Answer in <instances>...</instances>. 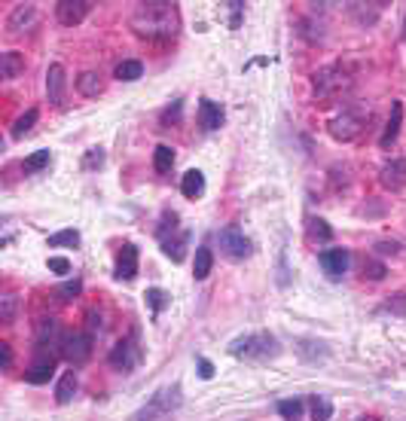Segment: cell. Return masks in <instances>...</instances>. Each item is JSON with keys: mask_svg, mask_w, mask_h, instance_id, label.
<instances>
[{"mask_svg": "<svg viewBox=\"0 0 406 421\" xmlns=\"http://www.w3.org/2000/svg\"><path fill=\"white\" fill-rule=\"evenodd\" d=\"M162 250H165V257L168 259H174V263H183V257H187V244H189V232L187 229H178V232H171V235H165L162 241Z\"/></svg>", "mask_w": 406, "mask_h": 421, "instance_id": "cell-18", "label": "cell"}, {"mask_svg": "<svg viewBox=\"0 0 406 421\" xmlns=\"http://www.w3.org/2000/svg\"><path fill=\"white\" fill-rule=\"evenodd\" d=\"M137 275V248L135 244H122L117 254V266H113V278L117 281H132Z\"/></svg>", "mask_w": 406, "mask_h": 421, "instance_id": "cell-15", "label": "cell"}, {"mask_svg": "<svg viewBox=\"0 0 406 421\" xmlns=\"http://www.w3.org/2000/svg\"><path fill=\"white\" fill-rule=\"evenodd\" d=\"M180 193L187 198H202L205 196V174L198 168H189L180 180Z\"/></svg>", "mask_w": 406, "mask_h": 421, "instance_id": "cell-20", "label": "cell"}, {"mask_svg": "<svg viewBox=\"0 0 406 421\" xmlns=\"http://www.w3.org/2000/svg\"><path fill=\"white\" fill-rule=\"evenodd\" d=\"M278 412H281V418H285V421H300L305 406H303V400H296V397H294V400H281Z\"/></svg>", "mask_w": 406, "mask_h": 421, "instance_id": "cell-35", "label": "cell"}, {"mask_svg": "<svg viewBox=\"0 0 406 421\" xmlns=\"http://www.w3.org/2000/svg\"><path fill=\"white\" fill-rule=\"evenodd\" d=\"M37 117H40V113H37V107H28V110L12 122V137H15V141H19V137H25L31 128L37 126Z\"/></svg>", "mask_w": 406, "mask_h": 421, "instance_id": "cell-26", "label": "cell"}, {"mask_svg": "<svg viewBox=\"0 0 406 421\" xmlns=\"http://www.w3.org/2000/svg\"><path fill=\"white\" fill-rule=\"evenodd\" d=\"M333 418V403L327 397H312V421H330Z\"/></svg>", "mask_w": 406, "mask_h": 421, "instance_id": "cell-33", "label": "cell"}, {"mask_svg": "<svg viewBox=\"0 0 406 421\" xmlns=\"http://www.w3.org/2000/svg\"><path fill=\"white\" fill-rule=\"evenodd\" d=\"M364 421H379V418H364Z\"/></svg>", "mask_w": 406, "mask_h": 421, "instance_id": "cell-45", "label": "cell"}, {"mask_svg": "<svg viewBox=\"0 0 406 421\" xmlns=\"http://www.w3.org/2000/svg\"><path fill=\"white\" fill-rule=\"evenodd\" d=\"M220 15H223L226 28H242V15H244V3L242 0H229V3H220Z\"/></svg>", "mask_w": 406, "mask_h": 421, "instance_id": "cell-23", "label": "cell"}, {"mask_svg": "<svg viewBox=\"0 0 406 421\" xmlns=\"http://www.w3.org/2000/svg\"><path fill=\"white\" fill-rule=\"evenodd\" d=\"M101 165H104V150L101 147H89L86 156H83V168H86V171H98Z\"/></svg>", "mask_w": 406, "mask_h": 421, "instance_id": "cell-38", "label": "cell"}, {"mask_svg": "<svg viewBox=\"0 0 406 421\" xmlns=\"http://www.w3.org/2000/svg\"><path fill=\"white\" fill-rule=\"evenodd\" d=\"M211 266H214V254L208 248H198L196 250V263H193V278L196 281H205L211 275Z\"/></svg>", "mask_w": 406, "mask_h": 421, "instance_id": "cell-24", "label": "cell"}, {"mask_svg": "<svg viewBox=\"0 0 406 421\" xmlns=\"http://www.w3.org/2000/svg\"><path fill=\"white\" fill-rule=\"evenodd\" d=\"M348 86H351V76H348V71H342L339 65H327V67L312 74V92H315L318 101H333V98H339Z\"/></svg>", "mask_w": 406, "mask_h": 421, "instance_id": "cell-4", "label": "cell"}, {"mask_svg": "<svg viewBox=\"0 0 406 421\" xmlns=\"http://www.w3.org/2000/svg\"><path fill=\"white\" fill-rule=\"evenodd\" d=\"M76 92H80L83 98H98L104 92L101 74H98V71H83L80 76H76Z\"/></svg>", "mask_w": 406, "mask_h": 421, "instance_id": "cell-19", "label": "cell"}, {"mask_svg": "<svg viewBox=\"0 0 406 421\" xmlns=\"http://www.w3.org/2000/svg\"><path fill=\"white\" fill-rule=\"evenodd\" d=\"M309 229H312V239H318V241H330L333 239V229L327 220H321V217H312L309 220Z\"/></svg>", "mask_w": 406, "mask_h": 421, "instance_id": "cell-36", "label": "cell"}, {"mask_svg": "<svg viewBox=\"0 0 406 421\" xmlns=\"http://www.w3.org/2000/svg\"><path fill=\"white\" fill-rule=\"evenodd\" d=\"M58 351L71 366H83L92 357V333H83V330L65 333L58 342Z\"/></svg>", "mask_w": 406, "mask_h": 421, "instance_id": "cell-5", "label": "cell"}, {"mask_svg": "<svg viewBox=\"0 0 406 421\" xmlns=\"http://www.w3.org/2000/svg\"><path fill=\"white\" fill-rule=\"evenodd\" d=\"M278 339H275L272 333L260 330V333H244L239 339L229 342V354L235 357V361H272V357H278Z\"/></svg>", "mask_w": 406, "mask_h": 421, "instance_id": "cell-2", "label": "cell"}, {"mask_svg": "<svg viewBox=\"0 0 406 421\" xmlns=\"http://www.w3.org/2000/svg\"><path fill=\"white\" fill-rule=\"evenodd\" d=\"M373 250H376V254H397V250H403V248L397 241H376Z\"/></svg>", "mask_w": 406, "mask_h": 421, "instance_id": "cell-43", "label": "cell"}, {"mask_svg": "<svg viewBox=\"0 0 406 421\" xmlns=\"http://www.w3.org/2000/svg\"><path fill=\"white\" fill-rule=\"evenodd\" d=\"M0 366H3V370H10V366H12V348H10V342H0Z\"/></svg>", "mask_w": 406, "mask_h": 421, "instance_id": "cell-42", "label": "cell"}, {"mask_svg": "<svg viewBox=\"0 0 406 421\" xmlns=\"http://www.w3.org/2000/svg\"><path fill=\"white\" fill-rule=\"evenodd\" d=\"M89 10H92L89 0H58V3H56V19L65 28H74V25H80V22L86 19Z\"/></svg>", "mask_w": 406, "mask_h": 421, "instance_id": "cell-11", "label": "cell"}, {"mask_svg": "<svg viewBox=\"0 0 406 421\" xmlns=\"http://www.w3.org/2000/svg\"><path fill=\"white\" fill-rule=\"evenodd\" d=\"M141 363V348H137V339L135 336H128V339H119L117 345L110 351V366L119 372H128L135 370V366Z\"/></svg>", "mask_w": 406, "mask_h": 421, "instance_id": "cell-7", "label": "cell"}, {"mask_svg": "<svg viewBox=\"0 0 406 421\" xmlns=\"http://www.w3.org/2000/svg\"><path fill=\"white\" fill-rule=\"evenodd\" d=\"M49 159H52V153H49V150H37V153H31L25 162H22V171H25V174H37V171H43V168L49 165Z\"/></svg>", "mask_w": 406, "mask_h": 421, "instance_id": "cell-29", "label": "cell"}, {"mask_svg": "<svg viewBox=\"0 0 406 421\" xmlns=\"http://www.w3.org/2000/svg\"><path fill=\"white\" fill-rule=\"evenodd\" d=\"M400 126H403V104L394 101L391 104V113H388V122H385V132L379 137V147L382 150H391L397 144V137H400Z\"/></svg>", "mask_w": 406, "mask_h": 421, "instance_id": "cell-16", "label": "cell"}, {"mask_svg": "<svg viewBox=\"0 0 406 421\" xmlns=\"http://www.w3.org/2000/svg\"><path fill=\"white\" fill-rule=\"evenodd\" d=\"M49 248H80V232L76 229H61V232L49 235Z\"/></svg>", "mask_w": 406, "mask_h": 421, "instance_id": "cell-30", "label": "cell"}, {"mask_svg": "<svg viewBox=\"0 0 406 421\" xmlns=\"http://www.w3.org/2000/svg\"><path fill=\"white\" fill-rule=\"evenodd\" d=\"M80 290H83V281L80 278H67L65 284H58L56 290H52V296H56L58 302H71V300L80 296Z\"/></svg>", "mask_w": 406, "mask_h": 421, "instance_id": "cell-27", "label": "cell"}, {"mask_svg": "<svg viewBox=\"0 0 406 421\" xmlns=\"http://www.w3.org/2000/svg\"><path fill=\"white\" fill-rule=\"evenodd\" d=\"M180 403H183L180 385H178V381H171V385L159 388V391L153 394L150 400L144 403V406L137 409V412H135V415L128 418V421H159V418L171 415V412H178V409H180Z\"/></svg>", "mask_w": 406, "mask_h": 421, "instance_id": "cell-3", "label": "cell"}, {"mask_svg": "<svg viewBox=\"0 0 406 421\" xmlns=\"http://www.w3.org/2000/svg\"><path fill=\"white\" fill-rule=\"evenodd\" d=\"M180 113H183V101L178 98L174 104H168V110L162 113V122H165V126H171V122H180Z\"/></svg>", "mask_w": 406, "mask_h": 421, "instance_id": "cell-40", "label": "cell"}, {"mask_svg": "<svg viewBox=\"0 0 406 421\" xmlns=\"http://www.w3.org/2000/svg\"><path fill=\"white\" fill-rule=\"evenodd\" d=\"M174 165V150L168 147V144H159L156 150H153V168H156V174H168Z\"/></svg>", "mask_w": 406, "mask_h": 421, "instance_id": "cell-25", "label": "cell"}, {"mask_svg": "<svg viewBox=\"0 0 406 421\" xmlns=\"http://www.w3.org/2000/svg\"><path fill=\"white\" fill-rule=\"evenodd\" d=\"M56 336H58L56 320H43V324L37 327V348H52V342H56Z\"/></svg>", "mask_w": 406, "mask_h": 421, "instance_id": "cell-31", "label": "cell"}, {"mask_svg": "<svg viewBox=\"0 0 406 421\" xmlns=\"http://www.w3.org/2000/svg\"><path fill=\"white\" fill-rule=\"evenodd\" d=\"M217 241H220V250L229 257V259H244L251 254V241L244 239V232L239 226H226V229H220V235H217Z\"/></svg>", "mask_w": 406, "mask_h": 421, "instance_id": "cell-8", "label": "cell"}, {"mask_svg": "<svg viewBox=\"0 0 406 421\" xmlns=\"http://www.w3.org/2000/svg\"><path fill=\"white\" fill-rule=\"evenodd\" d=\"M117 80H122V83H128V80H137V76L144 74V65L137 58H126V61H119L117 65Z\"/></svg>", "mask_w": 406, "mask_h": 421, "instance_id": "cell-28", "label": "cell"}, {"mask_svg": "<svg viewBox=\"0 0 406 421\" xmlns=\"http://www.w3.org/2000/svg\"><path fill=\"white\" fill-rule=\"evenodd\" d=\"M22 71H25V55L22 52H3L0 55V76L3 80H15Z\"/></svg>", "mask_w": 406, "mask_h": 421, "instance_id": "cell-22", "label": "cell"}, {"mask_svg": "<svg viewBox=\"0 0 406 421\" xmlns=\"http://www.w3.org/2000/svg\"><path fill=\"white\" fill-rule=\"evenodd\" d=\"M52 372H56V354H52V348H37L34 363L25 370V381H31V385H46Z\"/></svg>", "mask_w": 406, "mask_h": 421, "instance_id": "cell-9", "label": "cell"}, {"mask_svg": "<svg viewBox=\"0 0 406 421\" xmlns=\"http://www.w3.org/2000/svg\"><path fill=\"white\" fill-rule=\"evenodd\" d=\"M132 31L141 40H174V34L180 31L178 6L165 0L137 3L132 12Z\"/></svg>", "mask_w": 406, "mask_h": 421, "instance_id": "cell-1", "label": "cell"}, {"mask_svg": "<svg viewBox=\"0 0 406 421\" xmlns=\"http://www.w3.org/2000/svg\"><path fill=\"white\" fill-rule=\"evenodd\" d=\"M198 126H202L205 132H217V128L223 126V107L217 101H211V98H202V101H198Z\"/></svg>", "mask_w": 406, "mask_h": 421, "instance_id": "cell-17", "label": "cell"}, {"mask_svg": "<svg viewBox=\"0 0 406 421\" xmlns=\"http://www.w3.org/2000/svg\"><path fill=\"white\" fill-rule=\"evenodd\" d=\"M318 259H321V269L330 275V278H342L351 263V254L346 248H327V250H321Z\"/></svg>", "mask_w": 406, "mask_h": 421, "instance_id": "cell-14", "label": "cell"}, {"mask_svg": "<svg viewBox=\"0 0 406 421\" xmlns=\"http://www.w3.org/2000/svg\"><path fill=\"white\" fill-rule=\"evenodd\" d=\"M144 302H147L153 311H165V305L171 302V296H168L165 290H159V287H147V293H144Z\"/></svg>", "mask_w": 406, "mask_h": 421, "instance_id": "cell-34", "label": "cell"}, {"mask_svg": "<svg viewBox=\"0 0 406 421\" xmlns=\"http://www.w3.org/2000/svg\"><path fill=\"white\" fill-rule=\"evenodd\" d=\"M74 394H76V376H74V370H67V372H61V376H58L56 403H58V406H67V403L74 400Z\"/></svg>", "mask_w": 406, "mask_h": 421, "instance_id": "cell-21", "label": "cell"}, {"mask_svg": "<svg viewBox=\"0 0 406 421\" xmlns=\"http://www.w3.org/2000/svg\"><path fill=\"white\" fill-rule=\"evenodd\" d=\"M379 183L388 189V193H400L406 187V159H388L379 171Z\"/></svg>", "mask_w": 406, "mask_h": 421, "instance_id": "cell-12", "label": "cell"}, {"mask_svg": "<svg viewBox=\"0 0 406 421\" xmlns=\"http://www.w3.org/2000/svg\"><path fill=\"white\" fill-rule=\"evenodd\" d=\"M385 311H391V315H406V293H394L385 300Z\"/></svg>", "mask_w": 406, "mask_h": 421, "instance_id": "cell-39", "label": "cell"}, {"mask_svg": "<svg viewBox=\"0 0 406 421\" xmlns=\"http://www.w3.org/2000/svg\"><path fill=\"white\" fill-rule=\"evenodd\" d=\"M49 269L56 272V275H71V263H67V259H61V257H52L49 259Z\"/></svg>", "mask_w": 406, "mask_h": 421, "instance_id": "cell-41", "label": "cell"}, {"mask_svg": "<svg viewBox=\"0 0 406 421\" xmlns=\"http://www.w3.org/2000/svg\"><path fill=\"white\" fill-rule=\"evenodd\" d=\"M327 132L333 135V141L348 144V141H355V137L364 132V117L357 110H351V107H346V110L336 113V117L327 122Z\"/></svg>", "mask_w": 406, "mask_h": 421, "instance_id": "cell-6", "label": "cell"}, {"mask_svg": "<svg viewBox=\"0 0 406 421\" xmlns=\"http://www.w3.org/2000/svg\"><path fill=\"white\" fill-rule=\"evenodd\" d=\"M385 275H388V269L379 263V259L366 257L364 263H361V278H366V281H382V278H385Z\"/></svg>", "mask_w": 406, "mask_h": 421, "instance_id": "cell-32", "label": "cell"}, {"mask_svg": "<svg viewBox=\"0 0 406 421\" xmlns=\"http://www.w3.org/2000/svg\"><path fill=\"white\" fill-rule=\"evenodd\" d=\"M198 376H202L205 381L214 379V363H211V361H205V357H202V361H198Z\"/></svg>", "mask_w": 406, "mask_h": 421, "instance_id": "cell-44", "label": "cell"}, {"mask_svg": "<svg viewBox=\"0 0 406 421\" xmlns=\"http://www.w3.org/2000/svg\"><path fill=\"white\" fill-rule=\"evenodd\" d=\"M15 309H19L15 293H3V300H0V320H3V324H10V320L15 318Z\"/></svg>", "mask_w": 406, "mask_h": 421, "instance_id": "cell-37", "label": "cell"}, {"mask_svg": "<svg viewBox=\"0 0 406 421\" xmlns=\"http://www.w3.org/2000/svg\"><path fill=\"white\" fill-rule=\"evenodd\" d=\"M34 22H37V6L34 3H19V6H12L10 19H6V31H10L12 37H19V34H25V31L34 28Z\"/></svg>", "mask_w": 406, "mask_h": 421, "instance_id": "cell-13", "label": "cell"}, {"mask_svg": "<svg viewBox=\"0 0 406 421\" xmlns=\"http://www.w3.org/2000/svg\"><path fill=\"white\" fill-rule=\"evenodd\" d=\"M65 89H67V74L65 65H49L46 71V98H49L52 107H65Z\"/></svg>", "mask_w": 406, "mask_h": 421, "instance_id": "cell-10", "label": "cell"}]
</instances>
